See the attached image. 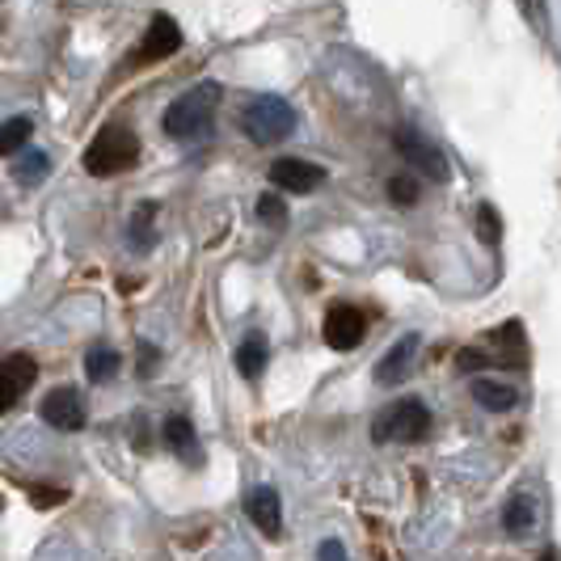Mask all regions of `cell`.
<instances>
[{"label": "cell", "instance_id": "484cf974", "mask_svg": "<svg viewBox=\"0 0 561 561\" xmlns=\"http://www.w3.org/2000/svg\"><path fill=\"white\" fill-rule=\"evenodd\" d=\"M152 367H157V346L140 342V376H152Z\"/></svg>", "mask_w": 561, "mask_h": 561}, {"label": "cell", "instance_id": "4316f807", "mask_svg": "<svg viewBox=\"0 0 561 561\" xmlns=\"http://www.w3.org/2000/svg\"><path fill=\"white\" fill-rule=\"evenodd\" d=\"M321 561H351V558H346L342 540H321Z\"/></svg>", "mask_w": 561, "mask_h": 561}, {"label": "cell", "instance_id": "7402d4cb", "mask_svg": "<svg viewBox=\"0 0 561 561\" xmlns=\"http://www.w3.org/2000/svg\"><path fill=\"white\" fill-rule=\"evenodd\" d=\"M478 237L485 245H499V241H503V220H499V211H494L490 203L478 207Z\"/></svg>", "mask_w": 561, "mask_h": 561}, {"label": "cell", "instance_id": "52a82bcc", "mask_svg": "<svg viewBox=\"0 0 561 561\" xmlns=\"http://www.w3.org/2000/svg\"><path fill=\"white\" fill-rule=\"evenodd\" d=\"M271 182L283 195H312L325 182V169L312 165V161H300V157H279L271 165Z\"/></svg>", "mask_w": 561, "mask_h": 561}, {"label": "cell", "instance_id": "6da1fadb", "mask_svg": "<svg viewBox=\"0 0 561 561\" xmlns=\"http://www.w3.org/2000/svg\"><path fill=\"white\" fill-rule=\"evenodd\" d=\"M220 102V84H195L165 111V136L173 140H203L211 131V114Z\"/></svg>", "mask_w": 561, "mask_h": 561}, {"label": "cell", "instance_id": "2e32d148", "mask_svg": "<svg viewBox=\"0 0 561 561\" xmlns=\"http://www.w3.org/2000/svg\"><path fill=\"white\" fill-rule=\"evenodd\" d=\"M118 367H123V359H118V351H111V346H93V351L84 355V376H89L93 385L114 380V376H118Z\"/></svg>", "mask_w": 561, "mask_h": 561}, {"label": "cell", "instance_id": "9a60e30c", "mask_svg": "<svg viewBox=\"0 0 561 561\" xmlns=\"http://www.w3.org/2000/svg\"><path fill=\"white\" fill-rule=\"evenodd\" d=\"M266 355H271L266 337L250 334L245 342H241V346H237V371H241L245 380H257V376H262V367H266Z\"/></svg>", "mask_w": 561, "mask_h": 561}, {"label": "cell", "instance_id": "8fae6325", "mask_svg": "<svg viewBox=\"0 0 561 561\" xmlns=\"http://www.w3.org/2000/svg\"><path fill=\"white\" fill-rule=\"evenodd\" d=\"M245 515L253 519V528H262L266 540H279L283 536V506H279V494H275L271 485L250 490V499H245Z\"/></svg>", "mask_w": 561, "mask_h": 561}, {"label": "cell", "instance_id": "4fadbf2b", "mask_svg": "<svg viewBox=\"0 0 561 561\" xmlns=\"http://www.w3.org/2000/svg\"><path fill=\"white\" fill-rule=\"evenodd\" d=\"M414 351H419V334H405L401 342L389 346V355L376 364V385H397L410 376V364H414Z\"/></svg>", "mask_w": 561, "mask_h": 561}, {"label": "cell", "instance_id": "9c48e42d", "mask_svg": "<svg viewBox=\"0 0 561 561\" xmlns=\"http://www.w3.org/2000/svg\"><path fill=\"white\" fill-rule=\"evenodd\" d=\"M178 47H182V30H178V22H173L169 13H157V18L148 22V30H144V43H140V51H136V64L169 59Z\"/></svg>", "mask_w": 561, "mask_h": 561}, {"label": "cell", "instance_id": "ac0fdd59", "mask_svg": "<svg viewBox=\"0 0 561 561\" xmlns=\"http://www.w3.org/2000/svg\"><path fill=\"white\" fill-rule=\"evenodd\" d=\"M34 136V123H30L26 114L22 118H9V123H0V157H13V152H22Z\"/></svg>", "mask_w": 561, "mask_h": 561}, {"label": "cell", "instance_id": "7a4b0ae2", "mask_svg": "<svg viewBox=\"0 0 561 561\" xmlns=\"http://www.w3.org/2000/svg\"><path fill=\"white\" fill-rule=\"evenodd\" d=\"M140 161V140H136V131L131 127H102L93 144H89V152H84V169L93 173V178H111V173H123V169H131Z\"/></svg>", "mask_w": 561, "mask_h": 561}, {"label": "cell", "instance_id": "cb8c5ba5", "mask_svg": "<svg viewBox=\"0 0 561 561\" xmlns=\"http://www.w3.org/2000/svg\"><path fill=\"white\" fill-rule=\"evenodd\" d=\"M68 499L64 490H56V485H30V503L43 506V511H51V506H59Z\"/></svg>", "mask_w": 561, "mask_h": 561}, {"label": "cell", "instance_id": "5bb4252c", "mask_svg": "<svg viewBox=\"0 0 561 561\" xmlns=\"http://www.w3.org/2000/svg\"><path fill=\"white\" fill-rule=\"evenodd\" d=\"M536 499L533 494H515L511 503H506V511H503V528L511 536H528L533 533V524H536Z\"/></svg>", "mask_w": 561, "mask_h": 561}, {"label": "cell", "instance_id": "277c9868", "mask_svg": "<svg viewBox=\"0 0 561 561\" xmlns=\"http://www.w3.org/2000/svg\"><path fill=\"white\" fill-rule=\"evenodd\" d=\"M296 131V111L283 98H257L245 111V136L253 144H283Z\"/></svg>", "mask_w": 561, "mask_h": 561}, {"label": "cell", "instance_id": "5b68a950", "mask_svg": "<svg viewBox=\"0 0 561 561\" xmlns=\"http://www.w3.org/2000/svg\"><path fill=\"white\" fill-rule=\"evenodd\" d=\"M321 334H325V342H330V351H355L367 334L364 309H355V305H334V309L325 312Z\"/></svg>", "mask_w": 561, "mask_h": 561}, {"label": "cell", "instance_id": "f546056e", "mask_svg": "<svg viewBox=\"0 0 561 561\" xmlns=\"http://www.w3.org/2000/svg\"><path fill=\"white\" fill-rule=\"evenodd\" d=\"M0 506H4V499H0Z\"/></svg>", "mask_w": 561, "mask_h": 561}, {"label": "cell", "instance_id": "30bf717a", "mask_svg": "<svg viewBox=\"0 0 561 561\" xmlns=\"http://www.w3.org/2000/svg\"><path fill=\"white\" fill-rule=\"evenodd\" d=\"M34 376H38V364H34L30 355H9V359L0 364V414L18 405V397L34 385Z\"/></svg>", "mask_w": 561, "mask_h": 561}, {"label": "cell", "instance_id": "d6986e66", "mask_svg": "<svg viewBox=\"0 0 561 561\" xmlns=\"http://www.w3.org/2000/svg\"><path fill=\"white\" fill-rule=\"evenodd\" d=\"M152 220H157V203H140L136 207V216H131V245H140V250H152Z\"/></svg>", "mask_w": 561, "mask_h": 561}, {"label": "cell", "instance_id": "d4e9b609", "mask_svg": "<svg viewBox=\"0 0 561 561\" xmlns=\"http://www.w3.org/2000/svg\"><path fill=\"white\" fill-rule=\"evenodd\" d=\"M519 9L536 30H545V0H519Z\"/></svg>", "mask_w": 561, "mask_h": 561}, {"label": "cell", "instance_id": "44dd1931", "mask_svg": "<svg viewBox=\"0 0 561 561\" xmlns=\"http://www.w3.org/2000/svg\"><path fill=\"white\" fill-rule=\"evenodd\" d=\"M13 178H18V182H22V186H38V182H43V178H47V157H43V152H34V148H30L26 157H22V161H18V165H13Z\"/></svg>", "mask_w": 561, "mask_h": 561}, {"label": "cell", "instance_id": "f1b7e54d", "mask_svg": "<svg viewBox=\"0 0 561 561\" xmlns=\"http://www.w3.org/2000/svg\"><path fill=\"white\" fill-rule=\"evenodd\" d=\"M540 561H558V553H553V549H545V558Z\"/></svg>", "mask_w": 561, "mask_h": 561}, {"label": "cell", "instance_id": "3957f363", "mask_svg": "<svg viewBox=\"0 0 561 561\" xmlns=\"http://www.w3.org/2000/svg\"><path fill=\"white\" fill-rule=\"evenodd\" d=\"M431 435V410L419 397H405L389 410H380L371 422V439L376 444H422Z\"/></svg>", "mask_w": 561, "mask_h": 561}, {"label": "cell", "instance_id": "ffe728a7", "mask_svg": "<svg viewBox=\"0 0 561 561\" xmlns=\"http://www.w3.org/2000/svg\"><path fill=\"white\" fill-rule=\"evenodd\" d=\"M389 198H393L397 207H414L419 203V195H422V186H419V178L414 173H397V178H389Z\"/></svg>", "mask_w": 561, "mask_h": 561}, {"label": "cell", "instance_id": "7c38bea8", "mask_svg": "<svg viewBox=\"0 0 561 561\" xmlns=\"http://www.w3.org/2000/svg\"><path fill=\"white\" fill-rule=\"evenodd\" d=\"M161 439H165V448L182 460V465H203V444H198L195 435V422L182 419V414H173V419H165V426H161Z\"/></svg>", "mask_w": 561, "mask_h": 561}, {"label": "cell", "instance_id": "83f0119b", "mask_svg": "<svg viewBox=\"0 0 561 561\" xmlns=\"http://www.w3.org/2000/svg\"><path fill=\"white\" fill-rule=\"evenodd\" d=\"M494 364V359H485V355H478V351H460V367L465 371H478V367Z\"/></svg>", "mask_w": 561, "mask_h": 561}, {"label": "cell", "instance_id": "8992f818", "mask_svg": "<svg viewBox=\"0 0 561 561\" xmlns=\"http://www.w3.org/2000/svg\"><path fill=\"white\" fill-rule=\"evenodd\" d=\"M393 144H397V152H401V157H405L410 165L419 169V173L435 178V182H448V161H444V152H439L435 144L422 140L419 131L401 127V131H393Z\"/></svg>", "mask_w": 561, "mask_h": 561}, {"label": "cell", "instance_id": "ba28073f", "mask_svg": "<svg viewBox=\"0 0 561 561\" xmlns=\"http://www.w3.org/2000/svg\"><path fill=\"white\" fill-rule=\"evenodd\" d=\"M38 414L47 426H56V431H81L84 419H89V410H84V397L77 389H56V393L43 397V405H38Z\"/></svg>", "mask_w": 561, "mask_h": 561}, {"label": "cell", "instance_id": "e0dca14e", "mask_svg": "<svg viewBox=\"0 0 561 561\" xmlns=\"http://www.w3.org/2000/svg\"><path fill=\"white\" fill-rule=\"evenodd\" d=\"M473 397H478L481 410H494V414H503V410H511V405L519 401V393H515L511 385H499V380H478V385H473Z\"/></svg>", "mask_w": 561, "mask_h": 561}, {"label": "cell", "instance_id": "603a6c76", "mask_svg": "<svg viewBox=\"0 0 561 561\" xmlns=\"http://www.w3.org/2000/svg\"><path fill=\"white\" fill-rule=\"evenodd\" d=\"M257 220L271 228H283V220H287V207H283L279 195H262L257 198Z\"/></svg>", "mask_w": 561, "mask_h": 561}]
</instances>
